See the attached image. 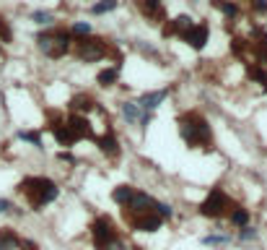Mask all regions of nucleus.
Returning a JSON list of instances; mask_svg holds the SVG:
<instances>
[{
    "mask_svg": "<svg viewBox=\"0 0 267 250\" xmlns=\"http://www.w3.org/2000/svg\"><path fill=\"white\" fill-rule=\"evenodd\" d=\"M207 37H210V29H207V24H195L190 31L182 34V39L190 42V47H195V50H202L205 44H207Z\"/></svg>",
    "mask_w": 267,
    "mask_h": 250,
    "instance_id": "6e6552de",
    "label": "nucleus"
},
{
    "mask_svg": "<svg viewBox=\"0 0 267 250\" xmlns=\"http://www.w3.org/2000/svg\"><path fill=\"white\" fill-rule=\"evenodd\" d=\"M114 8H117V0H101V3L91 5V13L101 16V13H109V10H114Z\"/></svg>",
    "mask_w": 267,
    "mask_h": 250,
    "instance_id": "5701e85b",
    "label": "nucleus"
},
{
    "mask_svg": "<svg viewBox=\"0 0 267 250\" xmlns=\"http://www.w3.org/2000/svg\"><path fill=\"white\" fill-rule=\"evenodd\" d=\"M161 224H164V219L156 217V214H145V217H137L133 222V227L140 232H156V230H161Z\"/></svg>",
    "mask_w": 267,
    "mask_h": 250,
    "instance_id": "9b49d317",
    "label": "nucleus"
},
{
    "mask_svg": "<svg viewBox=\"0 0 267 250\" xmlns=\"http://www.w3.org/2000/svg\"><path fill=\"white\" fill-rule=\"evenodd\" d=\"M37 44H39V50L47 55V58H63V55L70 50V44H73V37H70V31H44L37 37Z\"/></svg>",
    "mask_w": 267,
    "mask_h": 250,
    "instance_id": "7ed1b4c3",
    "label": "nucleus"
},
{
    "mask_svg": "<svg viewBox=\"0 0 267 250\" xmlns=\"http://www.w3.org/2000/svg\"><path fill=\"white\" fill-rule=\"evenodd\" d=\"M252 5L257 13H267V0H252Z\"/></svg>",
    "mask_w": 267,
    "mask_h": 250,
    "instance_id": "473e14b6",
    "label": "nucleus"
},
{
    "mask_svg": "<svg viewBox=\"0 0 267 250\" xmlns=\"http://www.w3.org/2000/svg\"><path fill=\"white\" fill-rule=\"evenodd\" d=\"M18 237L13 230H0V250H16L18 248Z\"/></svg>",
    "mask_w": 267,
    "mask_h": 250,
    "instance_id": "a211bd4d",
    "label": "nucleus"
},
{
    "mask_svg": "<svg viewBox=\"0 0 267 250\" xmlns=\"http://www.w3.org/2000/svg\"><path fill=\"white\" fill-rule=\"evenodd\" d=\"M228 209H234L231 206V201H228V196L223 190H210V196H207L202 203H200V214L202 217H210V219H218V217H223V214L228 211Z\"/></svg>",
    "mask_w": 267,
    "mask_h": 250,
    "instance_id": "39448f33",
    "label": "nucleus"
},
{
    "mask_svg": "<svg viewBox=\"0 0 267 250\" xmlns=\"http://www.w3.org/2000/svg\"><path fill=\"white\" fill-rule=\"evenodd\" d=\"M91 235H94V243H96L99 250L107 245V243H112L114 237H117V232H114V227H112V222H109L107 217L94 219V224H91Z\"/></svg>",
    "mask_w": 267,
    "mask_h": 250,
    "instance_id": "423d86ee",
    "label": "nucleus"
},
{
    "mask_svg": "<svg viewBox=\"0 0 267 250\" xmlns=\"http://www.w3.org/2000/svg\"><path fill=\"white\" fill-rule=\"evenodd\" d=\"M0 42H10V29H8L3 16H0Z\"/></svg>",
    "mask_w": 267,
    "mask_h": 250,
    "instance_id": "7c9ffc66",
    "label": "nucleus"
},
{
    "mask_svg": "<svg viewBox=\"0 0 267 250\" xmlns=\"http://www.w3.org/2000/svg\"><path fill=\"white\" fill-rule=\"evenodd\" d=\"M122 115H125V120H130V123H140L145 112L140 110L137 102H125V105H122Z\"/></svg>",
    "mask_w": 267,
    "mask_h": 250,
    "instance_id": "dca6fc26",
    "label": "nucleus"
},
{
    "mask_svg": "<svg viewBox=\"0 0 267 250\" xmlns=\"http://www.w3.org/2000/svg\"><path fill=\"white\" fill-rule=\"evenodd\" d=\"M169 97V89H161V92H150V94H143L140 99H137V105H140L143 112H153L161 102H164Z\"/></svg>",
    "mask_w": 267,
    "mask_h": 250,
    "instance_id": "9d476101",
    "label": "nucleus"
},
{
    "mask_svg": "<svg viewBox=\"0 0 267 250\" xmlns=\"http://www.w3.org/2000/svg\"><path fill=\"white\" fill-rule=\"evenodd\" d=\"M210 3H213L215 10L226 13L228 18H236V16H239V5H236V3H228V0H210Z\"/></svg>",
    "mask_w": 267,
    "mask_h": 250,
    "instance_id": "6ab92c4d",
    "label": "nucleus"
},
{
    "mask_svg": "<svg viewBox=\"0 0 267 250\" xmlns=\"http://www.w3.org/2000/svg\"><path fill=\"white\" fill-rule=\"evenodd\" d=\"M133 250H143V248H133Z\"/></svg>",
    "mask_w": 267,
    "mask_h": 250,
    "instance_id": "c9c22d12",
    "label": "nucleus"
},
{
    "mask_svg": "<svg viewBox=\"0 0 267 250\" xmlns=\"http://www.w3.org/2000/svg\"><path fill=\"white\" fill-rule=\"evenodd\" d=\"M137 8H140V13L150 21H161L164 18V3L161 0H135Z\"/></svg>",
    "mask_w": 267,
    "mask_h": 250,
    "instance_id": "1a4fd4ad",
    "label": "nucleus"
},
{
    "mask_svg": "<svg viewBox=\"0 0 267 250\" xmlns=\"http://www.w3.org/2000/svg\"><path fill=\"white\" fill-rule=\"evenodd\" d=\"M202 243H205V245H228L231 237H228V235H210V237H205Z\"/></svg>",
    "mask_w": 267,
    "mask_h": 250,
    "instance_id": "c85d7f7f",
    "label": "nucleus"
},
{
    "mask_svg": "<svg viewBox=\"0 0 267 250\" xmlns=\"http://www.w3.org/2000/svg\"><path fill=\"white\" fill-rule=\"evenodd\" d=\"M31 21H34V24H52V13H50V10H34Z\"/></svg>",
    "mask_w": 267,
    "mask_h": 250,
    "instance_id": "a878e982",
    "label": "nucleus"
},
{
    "mask_svg": "<svg viewBox=\"0 0 267 250\" xmlns=\"http://www.w3.org/2000/svg\"><path fill=\"white\" fill-rule=\"evenodd\" d=\"M254 237H257V230H252V227H241V230H239V240L241 243L254 240Z\"/></svg>",
    "mask_w": 267,
    "mask_h": 250,
    "instance_id": "c756f323",
    "label": "nucleus"
},
{
    "mask_svg": "<svg viewBox=\"0 0 267 250\" xmlns=\"http://www.w3.org/2000/svg\"><path fill=\"white\" fill-rule=\"evenodd\" d=\"M192 26H195V21L190 16H177L171 21V26H166V37H169V34H179V37H182V34L190 31Z\"/></svg>",
    "mask_w": 267,
    "mask_h": 250,
    "instance_id": "ddd939ff",
    "label": "nucleus"
},
{
    "mask_svg": "<svg viewBox=\"0 0 267 250\" xmlns=\"http://www.w3.org/2000/svg\"><path fill=\"white\" fill-rule=\"evenodd\" d=\"M133 196H135V188H130V185H120V188L112 190V198H114V203H120V206H127V203L133 201Z\"/></svg>",
    "mask_w": 267,
    "mask_h": 250,
    "instance_id": "f3484780",
    "label": "nucleus"
},
{
    "mask_svg": "<svg viewBox=\"0 0 267 250\" xmlns=\"http://www.w3.org/2000/svg\"><path fill=\"white\" fill-rule=\"evenodd\" d=\"M101 250H125V243L120 240V237H114V240H112V243H107Z\"/></svg>",
    "mask_w": 267,
    "mask_h": 250,
    "instance_id": "2f4dec72",
    "label": "nucleus"
},
{
    "mask_svg": "<svg viewBox=\"0 0 267 250\" xmlns=\"http://www.w3.org/2000/svg\"><path fill=\"white\" fill-rule=\"evenodd\" d=\"M65 128H67V133H70L73 141H80V138H96L94 130H91V125H88V120H86L83 115H70V118L65 120Z\"/></svg>",
    "mask_w": 267,
    "mask_h": 250,
    "instance_id": "0eeeda50",
    "label": "nucleus"
},
{
    "mask_svg": "<svg viewBox=\"0 0 267 250\" xmlns=\"http://www.w3.org/2000/svg\"><path fill=\"white\" fill-rule=\"evenodd\" d=\"M96 141H99V146H101V151H104V154H109V156L120 154V143H117V135H114L112 130H109L107 135H101V138H96Z\"/></svg>",
    "mask_w": 267,
    "mask_h": 250,
    "instance_id": "2eb2a0df",
    "label": "nucleus"
},
{
    "mask_svg": "<svg viewBox=\"0 0 267 250\" xmlns=\"http://www.w3.org/2000/svg\"><path fill=\"white\" fill-rule=\"evenodd\" d=\"M88 34H91V26L83 24V21L73 24V29H70V37H88Z\"/></svg>",
    "mask_w": 267,
    "mask_h": 250,
    "instance_id": "bb28decb",
    "label": "nucleus"
},
{
    "mask_svg": "<svg viewBox=\"0 0 267 250\" xmlns=\"http://www.w3.org/2000/svg\"><path fill=\"white\" fill-rule=\"evenodd\" d=\"M21 193L29 198L31 209H42V206H47V203H52L57 196H60V188L47 177H29V180L21 183Z\"/></svg>",
    "mask_w": 267,
    "mask_h": 250,
    "instance_id": "f03ea898",
    "label": "nucleus"
},
{
    "mask_svg": "<svg viewBox=\"0 0 267 250\" xmlns=\"http://www.w3.org/2000/svg\"><path fill=\"white\" fill-rule=\"evenodd\" d=\"M70 110L75 112V115H80V112H88V110H96V102L86 97V94H78L70 99Z\"/></svg>",
    "mask_w": 267,
    "mask_h": 250,
    "instance_id": "4468645a",
    "label": "nucleus"
},
{
    "mask_svg": "<svg viewBox=\"0 0 267 250\" xmlns=\"http://www.w3.org/2000/svg\"><path fill=\"white\" fill-rule=\"evenodd\" d=\"M8 209H10V203H8L5 198H0V214H5Z\"/></svg>",
    "mask_w": 267,
    "mask_h": 250,
    "instance_id": "f704fd0d",
    "label": "nucleus"
},
{
    "mask_svg": "<svg viewBox=\"0 0 267 250\" xmlns=\"http://www.w3.org/2000/svg\"><path fill=\"white\" fill-rule=\"evenodd\" d=\"M179 133L190 146H210L213 143L210 125H207V120L202 115H197V112H187V115L179 118Z\"/></svg>",
    "mask_w": 267,
    "mask_h": 250,
    "instance_id": "f257e3e1",
    "label": "nucleus"
},
{
    "mask_svg": "<svg viewBox=\"0 0 267 250\" xmlns=\"http://www.w3.org/2000/svg\"><path fill=\"white\" fill-rule=\"evenodd\" d=\"M257 52H260V58L267 65V34L265 31H257Z\"/></svg>",
    "mask_w": 267,
    "mask_h": 250,
    "instance_id": "393cba45",
    "label": "nucleus"
},
{
    "mask_svg": "<svg viewBox=\"0 0 267 250\" xmlns=\"http://www.w3.org/2000/svg\"><path fill=\"white\" fill-rule=\"evenodd\" d=\"M247 76L267 89V71H262V65H247Z\"/></svg>",
    "mask_w": 267,
    "mask_h": 250,
    "instance_id": "aec40b11",
    "label": "nucleus"
},
{
    "mask_svg": "<svg viewBox=\"0 0 267 250\" xmlns=\"http://www.w3.org/2000/svg\"><path fill=\"white\" fill-rule=\"evenodd\" d=\"M18 245H21V248H24V250H39L37 245H34V243H29V240H21Z\"/></svg>",
    "mask_w": 267,
    "mask_h": 250,
    "instance_id": "72a5a7b5",
    "label": "nucleus"
},
{
    "mask_svg": "<svg viewBox=\"0 0 267 250\" xmlns=\"http://www.w3.org/2000/svg\"><path fill=\"white\" fill-rule=\"evenodd\" d=\"M153 214H156V217H161V219H169V217H171V206H169V203H161V201H156Z\"/></svg>",
    "mask_w": 267,
    "mask_h": 250,
    "instance_id": "cd10ccee",
    "label": "nucleus"
},
{
    "mask_svg": "<svg viewBox=\"0 0 267 250\" xmlns=\"http://www.w3.org/2000/svg\"><path fill=\"white\" fill-rule=\"evenodd\" d=\"M117 76H120V65L107 68V71L99 73V84H101V86H112L114 81H117Z\"/></svg>",
    "mask_w": 267,
    "mask_h": 250,
    "instance_id": "412c9836",
    "label": "nucleus"
},
{
    "mask_svg": "<svg viewBox=\"0 0 267 250\" xmlns=\"http://www.w3.org/2000/svg\"><path fill=\"white\" fill-rule=\"evenodd\" d=\"M18 138H24V141L34 143V146H37L39 151L44 149V143H42V138H39V133H34V130H21V133H18Z\"/></svg>",
    "mask_w": 267,
    "mask_h": 250,
    "instance_id": "b1692460",
    "label": "nucleus"
},
{
    "mask_svg": "<svg viewBox=\"0 0 267 250\" xmlns=\"http://www.w3.org/2000/svg\"><path fill=\"white\" fill-rule=\"evenodd\" d=\"M104 55H107L104 39H94V37H78L75 39V58L86 60V63H96Z\"/></svg>",
    "mask_w": 267,
    "mask_h": 250,
    "instance_id": "20e7f679",
    "label": "nucleus"
},
{
    "mask_svg": "<svg viewBox=\"0 0 267 250\" xmlns=\"http://www.w3.org/2000/svg\"><path fill=\"white\" fill-rule=\"evenodd\" d=\"M231 222H234L236 227H249V211L241 209V206H234V211H231Z\"/></svg>",
    "mask_w": 267,
    "mask_h": 250,
    "instance_id": "4be33fe9",
    "label": "nucleus"
},
{
    "mask_svg": "<svg viewBox=\"0 0 267 250\" xmlns=\"http://www.w3.org/2000/svg\"><path fill=\"white\" fill-rule=\"evenodd\" d=\"M50 133L55 135L57 141H60L63 146H70L73 143V138H70V133H67V128H65V123H60V120H50Z\"/></svg>",
    "mask_w": 267,
    "mask_h": 250,
    "instance_id": "f8f14e48",
    "label": "nucleus"
}]
</instances>
